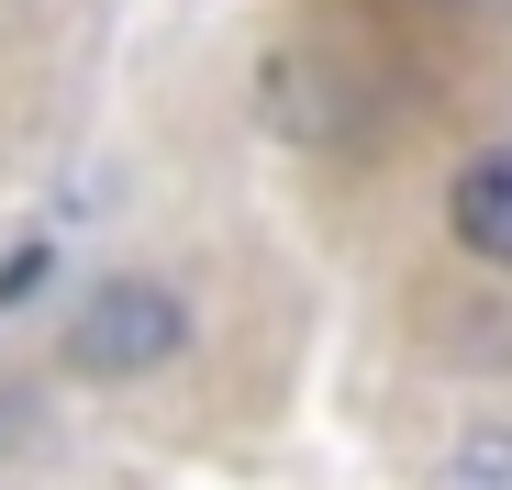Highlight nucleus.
Instances as JSON below:
<instances>
[{
    "label": "nucleus",
    "instance_id": "1",
    "mask_svg": "<svg viewBox=\"0 0 512 490\" xmlns=\"http://www.w3.org/2000/svg\"><path fill=\"white\" fill-rule=\"evenodd\" d=\"M179 346H190V301L156 290V279H112V290L78 301V323H67V368L78 379H145Z\"/></svg>",
    "mask_w": 512,
    "mask_h": 490
},
{
    "label": "nucleus",
    "instance_id": "4",
    "mask_svg": "<svg viewBox=\"0 0 512 490\" xmlns=\"http://www.w3.org/2000/svg\"><path fill=\"white\" fill-rule=\"evenodd\" d=\"M446 490H512V424H479V435H457V457H446Z\"/></svg>",
    "mask_w": 512,
    "mask_h": 490
},
{
    "label": "nucleus",
    "instance_id": "2",
    "mask_svg": "<svg viewBox=\"0 0 512 490\" xmlns=\"http://www.w3.org/2000/svg\"><path fill=\"white\" fill-rule=\"evenodd\" d=\"M446 223H457V245H468V257L512 268V145H479L468 168H457V190H446Z\"/></svg>",
    "mask_w": 512,
    "mask_h": 490
},
{
    "label": "nucleus",
    "instance_id": "3",
    "mask_svg": "<svg viewBox=\"0 0 512 490\" xmlns=\"http://www.w3.org/2000/svg\"><path fill=\"white\" fill-rule=\"evenodd\" d=\"M256 101H268V123H279V134H301V145H323V134H346V123H357V101L334 90V78H323L312 56H268Z\"/></svg>",
    "mask_w": 512,
    "mask_h": 490
}]
</instances>
